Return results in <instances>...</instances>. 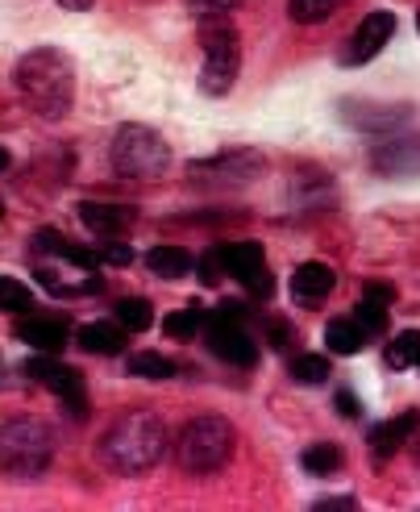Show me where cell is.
<instances>
[{
	"mask_svg": "<svg viewBox=\"0 0 420 512\" xmlns=\"http://www.w3.org/2000/svg\"><path fill=\"white\" fill-rule=\"evenodd\" d=\"M167 454V425L154 413H125L100 438V458L109 471L142 475Z\"/></svg>",
	"mask_w": 420,
	"mask_h": 512,
	"instance_id": "cell-1",
	"label": "cell"
},
{
	"mask_svg": "<svg viewBox=\"0 0 420 512\" xmlns=\"http://www.w3.org/2000/svg\"><path fill=\"white\" fill-rule=\"evenodd\" d=\"M13 84L42 117H63L71 109V96H75V71H71V59L63 50L42 46V50H30V55L17 63Z\"/></svg>",
	"mask_w": 420,
	"mask_h": 512,
	"instance_id": "cell-2",
	"label": "cell"
},
{
	"mask_svg": "<svg viewBox=\"0 0 420 512\" xmlns=\"http://www.w3.org/2000/svg\"><path fill=\"white\" fill-rule=\"evenodd\" d=\"M233 425L225 417H192L188 425H183L175 433V463L179 471H188V475H213L229 463V454H233Z\"/></svg>",
	"mask_w": 420,
	"mask_h": 512,
	"instance_id": "cell-3",
	"label": "cell"
},
{
	"mask_svg": "<svg viewBox=\"0 0 420 512\" xmlns=\"http://www.w3.org/2000/svg\"><path fill=\"white\" fill-rule=\"evenodd\" d=\"M200 46H204V71H200V88L208 96H225L238 80V63H242V42L233 30L229 13H204L200 17Z\"/></svg>",
	"mask_w": 420,
	"mask_h": 512,
	"instance_id": "cell-4",
	"label": "cell"
},
{
	"mask_svg": "<svg viewBox=\"0 0 420 512\" xmlns=\"http://www.w3.org/2000/svg\"><path fill=\"white\" fill-rule=\"evenodd\" d=\"M55 458V433L42 421L0 425V471L13 479H38Z\"/></svg>",
	"mask_w": 420,
	"mask_h": 512,
	"instance_id": "cell-5",
	"label": "cell"
},
{
	"mask_svg": "<svg viewBox=\"0 0 420 512\" xmlns=\"http://www.w3.org/2000/svg\"><path fill=\"white\" fill-rule=\"evenodd\" d=\"M109 159L125 179H159L171 163V150H167L163 134L146 130V125H121L113 134Z\"/></svg>",
	"mask_w": 420,
	"mask_h": 512,
	"instance_id": "cell-6",
	"label": "cell"
},
{
	"mask_svg": "<svg viewBox=\"0 0 420 512\" xmlns=\"http://www.w3.org/2000/svg\"><path fill=\"white\" fill-rule=\"evenodd\" d=\"M25 375L38 379L42 388L55 392V396L67 404V413H71V417H84V413H88V392H84L80 371L67 367V363H59L55 354H38V358H30V363H25Z\"/></svg>",
	"mask_w": 420,
	"mask_h": 512,
	"instance_id": "cell-7",
	"label": "cell"
},
{
	"mask_svg": "<svg viewBox=\"0 0 420 512\" xmlns=\"http://www.w3.org/2000/svg\"><path fill=\"white\" fill-rule=\"evenodd\" d=\"M217 259H221V267H225L233 279H242V284H246L258 300H267V296L275 292L271 271H267V259H262V246H258V242H229V246H217Z\"/></svg>",
	"mask_w": 420,
	"mask_h": 512,
	"instance_id": "cell-8",
	"label": "cell"
},
{
	"mask_svg": "<svg viewBox=\"0 0 420 512\" xmlns=\"http://www.w3.org/2000/svg\"><path fill=\"white\" fill-rule=\"evenodd\" d=\"M391 34H396V17L383 13V9L366 13V17L358 21V30L350 34L346 50H341V63H346V67H362V63H371V59L379 55V50L391 42Z\"/></svg>",
	"mask_w": 420,
	"mask_h": 512,
	"instance_id": "cell-9",
	"label": "cell"
},
{
	"mask_svg": "<svg viewBox=\"0 0 420 512\" xmlns=\"http://www.w3.org/2000/svg\"><path fill=\"white\" fill-rule=\"evenodd\" d=\"M204 321H208V346H213L217 358H225V363H233V367H254L258 363V346L242 329V321H225V317H213V313H208Z\"/></svg>",
	"mask_w": 420,
	"mask_h": 512,
	"instance_id": "cell-10",
	"label": "cell"
},
{
	"mask_svg": "<svg viewBox=\"0 0 420 512\" xmlns=\"http://www.w3.org/2000/svg\"><path fill=\"white\" fill-rule=\"evenodd\" d=\"M371 167H375L379 175H416V171H420V134H416V138L379 142L375 155H371Z\"/></svg>",
	"mask_w": 420,
	"mask_h": 512,
	"instance_id": "cell-11",
	"label": "cell"
},
{
	"mask_svg": "<svg viewBox=\"0 0 420 512\" xmlns=\"http://www.w3.org/2000/svg\"><path fill=\"white\" fill-rule=\"evenodd\" d=\"M346 121L354 125V130H371V134H383V130H396V125H404L412 117V105H366V100H346Z\"/></svg>",
	"mask_w": 420,
	"mask_h": 512,
	"instance_id": "cell-12",
	"label": "cell"
},
{
	"mask_svg": "<svg viewBox=\"0 0 420 512\" xmlns=\"http://www.w3.org/2000/svg\"><path fill=\"white\" fill-rule=\"evenodd\" d=\"M333 284H337V275L329 263H304L292 275V296H296V304H304V309H321L333 292Z\"/></svg>",
	"mask_w": 420,
	"mask_h": 512,
	"instance_id": "cell-13",
	"label": "cell"
},
{
	"mask_svg": "<svg viewBox=\"0 0 420 512\" xmlns=\"http://www.w3.org/2000/svg\"><path fill=\"white\" fill-rule=\"evenodd\" d=\"M196 175H217V184H246L262 171V159L254 150H229V155H217V159H204L192 167Z\"/></svg>",
	"mask_w": 420,
	"mask_h": 512,
	"instance_id": "cell-14",
	"label": "cell"
},
{
	"mask_svg": "<svg viewBox=\"0 0 420 512\" xmlns=\"http://www.w3.org/2000/svg\"><path fill=\"white\" fill-rule=\"evenodd\" d=\"M80 221L92 229L96 238H121L125 229L134 225V209H125V204H104V200H84Z\"/></svg>",
	"mask_w": 420,
	"mask_h": 512,
	"instance_id": "cell-15",
	"label": "cell"
},
{
	"mask_svg": "<svg viewBox=\"0 0 420 512\" xmlns=\"http://www.w3.org/2000/svg\"><path fill=\"white\" fill-rule=\"evenodd\" d=\"M17 334L25 346H34L38 354H59L67 346V321H55V317H30L17 325Z\"/></svg>",
	"mask_w": 420,
	"mask_h": 512,
	"instance_id": "cell-16",
	"label": "cell"
},
{
	"mask_svg": "<svg viewBox=\"0 0 420 512\" xmlns=\"http://www.w3.org/2000/svg\"><path fill=\"white\" fill-rule=\"evenodd\" d=\"M416 425H420L416 413H400L396 421L375 425V429H371V450H375V458H391V454H396V450L412 438V433H416Z\"/></svg>",
	"mask_w": 420,
	"mask_h": 512,
	"instance_id": "cell-17",
	"label": "cell"
},
{
	"mask_svg": "<svg viewBox=\"0 0 420 512\" xmlns=\"http://www.w3.org/2000/svg\"><path fill=\"white\" fill-rule=\"evenodd\" d=\"M80 346L88 354H121L125 346V329L117 321H92L80 329Z\"/></svg>",
	"mask_w": 420,
	"mask_h": 512,
	"instance_id": "cell-18",
	"label": "cell"
},
{
	"mask_svg": "<svg viewBox=\"0 0 420 512\" xmlns=\"http://www.w3.org/2000/svg\"><path fill=\"white\" fill-rule=\"evenodd\" d=\"M146 267L154 275H163V279H179V275H188L196 263L188 259V250H179V246H154L146 254Z\"/></svg>",
	"mask_w": 420,
	"mask_h": 512,
	"instance_id": "cell-19",
	"label": "cell"
},
{
	"mask_svg": "<svg viewBox=\"0 0 420 512\" xmlns=\"http://www.w3.org/2000/svg\"><path fill=\"white\" fill-rule=\"evenodd\" d=\"M325 342H329L333 354H358L366 346V329L358 321H329Z\"/></svg>",
	"mask_w": 420,
	"mask_h": 512,
	"instance_id": "cell-20",
	"label": "cell"
},
{
	"mask_svg": "<svg viewBox=\"0 0 420 512\" xmlns=\"http://www.w3.org/2000/svg\"><path fill=\"white\" fill-rule=\"evenodd\" d=\"M387 363L396 367V371L420 367V334H416V329H404V334H396V342L387 346Z\"/></svg>",
	"mask_w": 420,
	"mask_h": 512,
	"instance_id": "cell-21",
	"label": "cell"
},
{
	"mask_svg": "<svg viewBox=\"0 0 420 512\" xmlns=\"http://www.w3.org/2000/svg\"><path fill=\"white\" fill-rule=\"evenodd\" d=\"M117 325L121 329H129V334H142V329H150V321H154V309L146 300H138V296H129V300H117Z\"/></svg>",
	"mask_w": 420,
	"mask_h": 512,
	"instance_id": "cell-22",
	"label": "cell"
},
{
	"mask_svg": "<svg viewBox=\"0 0 420 512\" xmlns=\"http://www.w3.org/2000/svg\"><path fill=\"white\" fill-rule=\"evenodd\" d=\"M300 463H304L308 475H333V471L341 467V450H337L333 442H317V446L304 450Z\"/></svg>",
	"mask_w": 420,
	"mask_h": 512,
	"instance_id": "cell-23",
	"label": "cell"
},
{
	"mask_svg": "<svg viewBox=\"0 0 420 512\" xmlns=\"http://www.w3.org/2000/svg\"><path fill=\"white\" fill-rule=\"evenodd\" d=\"M337 5L341 0H287V13H292L296 25H317V21L333 17Z\"/></svg>",
	"mask_w": 420,
	"mask_h": 512,
	"instance_id": "cell-24",
	"label": "cell"
},
{
	"mask_svg": "<svg viewBox=\"0 0 420 512\" xmlns=\"http://www.w3.org/2000/svg\"><path fill=\"white\" fill-rule=\"evenodd\" d=\"M129 371H134L138 379H171L175 375V363L150 350V354H134V358H129Z\"/></svg>",
	"mask_w": 420,
	"mask_h": 512,
	"instance_id": "cell-25",
	"label": "cell"
},
{
	"mask_svg": "<svg viewBox=\"0 0 420 512\" xmlns=\"http://www.w3.org/2000/svg\"><path fill=\"white\" fill-rule=\"evenodd\" d=\"M30 304H34V296L21 279L0 275V313H21V309H30Z\"/></svg>",
	"mask_w": 420,
	"mask_h": 512,
	"instance_id": "cell-26",
	"label": "cell"
},
{
	"mask_svg": "<svg viewBox=\"0 0 420 512\" xmlns=\"http://www.w3.org/2000/svg\"><path fill=\"white\" fill-rule=\"evenodd\" d=\"M200 321H204V313L196 309V304H188V309H175V313H167L163 329H167L171 338H192L196 329H200Z\"/></svg>",
	"mask_w": 420,
	"mask_h": 512,
	"instance_id": "cell-27",
	"label": "cell"
},
{
	"mask_svg": "<svg viewBox=\"0 0 420 512\" xmlns=\"http://www.w3.org/2000/svg\"><path fill=\"white\" fill-rule=\"evenodd\" d=\"M292 375L300 383H325L329 379V363H325L321 354H296L292 358Z\"/></svg>",
	"mask_w": 420,
	"mask_h": 512,
	"instance_id": "cell-28",
	"label": "cell"
},
{
	"mask_svg": "<svg viewBox=\"0 0 420 512\" xmlns=\"http://www.w3.org/2000/svg\"><path fill=\"white\" fill-rule=\"evenodd\" d=\"M354 321L366 329V334H379V329H387V304H379V300H366V296H362V304H358Z\"/></svg>",
	"mask_w": 420,
	"mask_h": 512,
	"instance_id": "cell-29",
	"label": "cell"
},
{
	"mask_svg": "<svg viewBox=\"0 0 420 512\" xmlns=\"http://www.w3.org/2000/svg\"><path fill=\"white\" fill-rule=\"evenodd\" d=\"M271 342H275V350H296L300 346V334H296V329L292 325H283V321H271Z\"/></svg>",
	"mask_w": 420,
	"mask_h": 512,
	"instance_id": "cell-30",
	"label": "cell"
},
{
	"mask_svg": "<svg viewBox=\"0 0 420 512\" xmlns=\"http://www.w3.org/2000/svg\"><path fill=\"white\" fill-rule=\"evenodd\" d=\"M129 259H134V250L113 242V246H100V263H109V267H129Z\"/></svg>",
	"mask_w": 420,
	"mask_h": 512,
	"instance_id": "cell-31",
	"label": "cell"
},
{
	"mask_svg": "<svg viewBox=\"0 0 420 512\" xmlns=\"http://www.w3.org/2000/svg\"><path fill=\"white\" fill-rule=\"evenodd\" d=\"M221 259H217V250L213 254H204V259H200V279H204V284H221Z\"/></svg>",
	"mask_w": 420,
	"mask_h": 512,
	"instance_id": "cell-32",
	"label": "cell"
},
{
	"mask_svg": "<svg viewBox=\"0 0 420 512\" xmlns=\"http://www.w3.org/2000/svg\"><path fill=\"white\" fill-rule=\"evenodd\" d=\"M242 0H192V9L204 17V13H233Z\"/></svg>",
	"mask_w": 420,
	"mask_h": 512,
	"instance_id": "cell-33",
	"label": "cell"
},
{
	"mask_svg": "<svg viewBox=\"0 0 420 512\" xmlns=\"http://www.w3.org/2000/svg\"><path fill=\"white\" fill-rule=\"evenodd\" d=\"M362 296L366 300H379V304H391V300H396V288H391V284H366Z\"/></svg>",
	"mask_w": 420,
	"mask_h": 512,
	"instance_id": "cell-34",
	"label": "cell"
},
{
	"mask_svg": "<svg viewBox=\"0 0 420 512\" xmlns=\"http://www.w3.org/2000/svg\"><path fill=\"white\" fill-rule=\"evenodd\" d=\"M337 413H341V417H358V413H362V404H358V396H350V392H341V396H337Z\"/></svg>",
	"mask_w": 420,
	"mask_h": 512,
	"instance_id": "cell-35",
	"label": "cell"
},
{
	"mask_svg": "<svg viewBox=\"0 0 420 512\" xmlns=\"http://www.w3.org/2000/svg\"><path fill=\"white\" fill-rule=\"evenodd\" d=\"M317 508H358V500L354 496H337V500H321Z\"/></svg>",
	"mask_w": 420,
	"mask_h": 512,
	"instance_id": "cell-36",
	"label": "cell"
},
{
	"mask_svg": "<svg viewBox=\"0 0 420 512\" xmlns=\"http://www.w3.org/2000/svg\"><path fill=\"white\" fill-rule=\"evenodd\" d=\"M59 5H63V9H71V13H80V9H88V5H92V0H59Z\"/></svg>",
	"mask_w": 420,
	"mask_h": 512,
	"instance_id": "cell-37",
	"label": "cell"
},
{
	"mask_svg": "<svg viewBox=\"0 0 420 512\" xmlns=\"http://www.w3.org/2000/svg\"><path fill=\"white\" fill-rule=\"evenodd\" d=\"M0 217H5V200H0Z\"/></svg>",
	"mask_w": 420,
	"mask_h": 512,
	"instance_id": "cell-38",
	"label": "cell"
},
{
	"mask_svg": "<svg viewBox=\"0 0 420 512\" xmlns=\"http://www.w3.org/2000/svg\"><path fill=\"white\" fill-rule=\"evenodd\" d=\"M416 21H420V17H416Z\"/></svg>",
	"mask_w": 420,
	"mask_h": 512,
	"instance_id": "cell-39",
	"label": "cell"
}]
</instances>
